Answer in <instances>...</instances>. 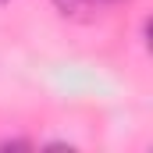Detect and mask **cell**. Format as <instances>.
Returning <instances> with one entry per match:
<instances>
[{
	"label": "cell",
	"mask_w": 153,
	"mask_h": 153,
	"mask_svg": "<svg viewBox=\"0 0 153 153\" xmlns=\"http://www.w3.org/2000/svg\"><path fill=\"white\" fill-rule=\"evenodd\" d=\"M53 7L64 18H78V22H85L93 14V0H53Z\"/></svg>",
	"instance_id": "cell-1"
},
{
	"label": "cell",
	"mask_w": 153,
	"mask_h": 153,
	"mask_svg": "<svg viewBox=\"0 0 153 153\" xmlns=\"http://www.w3.org/2000/svg\"><path fill=\"white\" fill-rule=\"evenodd\" d=\"M0 150H29V143H22V139H7V143H0Z\"/></svg>",
	"instance_id": "cell-2"
},
{
	"label": "cell",
	"mask_w": 153,
	"mask_h": 153,
	"mask_svg": "<svg viewBox=\"0 0 153 153\" xmlns=\"http://www.w3.org/2000/svg\"><path fill=\"white\" fill-rule=\"evenodd\" d=\"M0 4H4V0H0Z\"/></svg>",
	"instance_id": "cell-3"
}]
</instances>
